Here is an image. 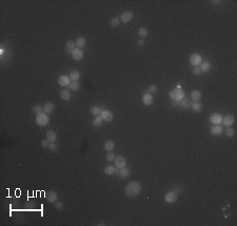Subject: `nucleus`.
<instances>
[{
    "mask_svg": "<svg viewBox=\"0 0 237 226\" xmlns=\"http://www.w3.org/2000/svg\"><path fill=\"white\" fill-rule=\"evenodd\" d=\"M71 55H72V58H73L75 61H80V60H82V58H83V52L81 48H76Z\"/></svg>",
    "mask_w": 237,
    "mask_h": 226,
    "instance_id": "13",
    "label": "nucleus"
},
{
    "mask_svg": "<svg viewBox=\"0 0 237 226\" xmlns=\"http://www.w3.org/2000/svg\"><path fill=\"white\" fill-rule=\"evenodd\" d=\"M55 208L56 209H62L63 208L62 202H55Z\"/></svg>",
    "mask_w": 237,
    "mask_h": 226,
    "instance_id": "41",
    "label": "nucleus"
},
{
    "mask_svg": "<svg viewBox=\"0 0 237 226\" xmlns=\"http://www.w3.org/2000/svg\"><path fill=\"white\" fill-rule=\"evenodd\" d=\"M137 44H138V46H144V44H146V40L142 39V38H140V39L137 41Z\"/></svg>",
    "mask_w": 237,
    "mask_h": 226,
    "instance_id": "42",
    "label": "nucleus"
},
{
    "mask_svg": "<svg viewBox=\"0 0 237 226\" xmlns=\"http://www.w3.org/2000/svg\"><path fill=\"white\" fill-rule=\"evenodd\" d=\"M222 133H223V129L221 125H213L210 128V134L212 136H220Z\"/></svg>",
    "mask_w": 237,
    "mask_h": 226,
    "instance_id": "15",
    "label": "nucleus"
},
{
    "mask_svg": "<svg viewBox=\"0 0 237 226\" xmlns=\"http://www.w3.org/2000/svg\"><path fill=\"white\" fill-rule=\"evenodd\" d=\"M101 112H102V109H101L100 107H98V106L93 105V106H91V108H90V113H91L94 117H98V116H100Z\"/></svg>",
    "mask_w": 237,
    "mask_h": 226,
    "instance_id": "25",
    "label": "nucleus"
},
{
    "mask_svg": "<svg viewBox=\"0 0 237 226\" xmlns=\"http://www.w3.org/2000/svg\"><path fill=\"white\" fill-rule=\"evenodd\" d=\"M58 84L61 86V87H66V86L70 85V83H71V79H70V76H66V75H61L60 77L58 78L57 80Z\"/></svg>",
    "mask_w": 237,
    "mask_h": 226,
    "instance_id": "8",
    "label": "nucleus"
},
{
    "mask_svg": "<svg viewBox=\"0 0 237 226\" xmlns=\"http://www.w3.org/2000/svg\"><path fill=\"white\" fill-rule=\"evenodd\" d=\"M153 101H154V98H153V95H151V94L146 93L142 96V103H143L144 105L146 106L151 105L152 103H153Z\"/></svg>",
    "mask_w": 237,
    "mask_h": 226,
    "instance_id": "16",
    "label": "nucleus"
},
{
    "mask_svg": "<svg viewBox=\"0 0 237 226\" xmlns=\"http://www.w3.org/2000/svg\"><path fill=\"white\" fill-rule=\"evenodd\" d=\"M57 148H58V146H57V144H56L55 142H51L50 145H49V149L52 151H56Z\"/></svg>",
    "mask_w": 237,
    "mask_h": 226,
    "instance_id": "39",
    "label": "nucleus"
},
{
    "mask_svg": "<svg viewBox=\"0 0 237 226\" xmlns=\"http://www.w3.org/2000/svg\"><path fill=\"white\" fill-rule=\"evenodd\" d=\"M192 73H193V75L198 76V75H200V74H201V70H200L199 66H194V68H193V70H192Z\"/></svg>",
    "mask_w": 237,
    "mask_h": 226,
    "instance_id": "37",
    "label": "nucleus"
},
{
    "mask_svg": "<svg viewBox=\"0 0 237 226\" xmlns=\"http://www.w3.org/2000/svg\"><path fill=\"white\" fill-rule=\"evenodd\" d=\"M80 76L81 75L78 70H73L70 74V79H71V81H78L80 79Z\"/></svg>",
    "mask_w": 237,
    "mask_h": 226,
    "instance_id": "27",
    "label": "nucleus"
},
{
    "mask_svg": "<svg viewBox=\"0 0 237 226\" xmlns=\"http://www.w3.org/2000/svg\"><path fill=\"white\" fill-rule=\"evenodd\" d=\"M235 119L232 115H228L226 117H222V122L221 123L226 126V127H231V126L234 124Z\"/></svg>",
    "mask_w": 237,
    "mask_h": 226,
    "instance_id": "10",
    "label": "nucleus"
},
{
    "mask_svg": "<svg viewBox=\"0 0 237 226\" xmlns=\"http://www.w3.org/2000/svg\"><path fill=\"white\" fill-rule=\"evenodd\" d=\"M134 18V13L132 11H126V12L122 13L120 16V21L123 23H129L132 21Z\"/></svg>",
    "mask_w": 237,
    "mask_h": 226,
    "instance_id": "6",
    "label": "nucleus"
},
{
    "mask_svg": "<svg viewBox=\"0 0 237 226\" xmlns=\"http://www.w3.org/2000/svg\"><path fill=\"white\" fill-rule=\"evenodd\" d=\"M104 123V120L101 118V116H98V117H95V119L93 120V126L94 127H100Z\"/></svg>",
    "mask_w": 237,
    "mask_h": 226,
    "instance_id": "29",
    "label": "nucleus"
},
{
    "mask_svg": "<svg viewBox=\"0 0 237 226\" xmlns=\"http://www.w3.org/2000/svg\"><path fill=\"white\" fill-rule=\"evenodd\" d=\"M79 87H80V84H79L78 81H71L70 85H69V90H78Z\"/></svg>",
    "mask_w": 237,
    "mask_h": 226,
    "instance_id": "31",
    "label": "nucleus"
},
{
    "mask_svg": "<svg viewBox=\"0 0 237 226\" xmlns=\"http://www.w3.org/2000/svg\"><path fill=\"white\" fill-rule=\"evenodd\" d=\"M44 197H46V201H48L49 203H55V202H57V199H58L57 193H56V191H54V190L46 191V196Z\"/></svg>",
    "mask_w": 237,
    "mask_h": 226,
    "instance_id": "9",
    "label": "nucleus"
},
{
    "mask_svg": "<svg viewBox=\"0 0 237 226\" xmlns=\"http://www.w3.org/2000/svg\"><path fill=\"white\" fill-rule=\"evenodd\" d=\"M202 61H203L202 60V57L197 53L193 54V55H191V57H190V63L193 65V68H194V66H199Z\"/></svg>",
    "mask_w": 237,
    "mask_h": 226,
    "instance_id": "5",
    "label": "nucleus"
},
{
    "mask_svg": "<svg viewBox=\"0 0 237 226\" xmlns=\"http://www.w3.org/2000/svg\"><path fill=\"white\" fill-rule=\"evenodd\" d=\"M157 90H158V88H157L156 85H151L149 87V94H151V95H154V94L157 93Z\"/></svg>",
    "mask_w": 237,
    "mask_h": 226,
    "instance_id": "38",
    "label": "nucleus"
},
{
    "mask_svg": "<svg viewBox=\"0 0 237 226\" xmlns=\"http://www.w3.org/2000/svg\"><path fill=\"white\" fill-rule=\"evenodd\" d=\"M118 176L120 177L121 179H126L130 176V168L129 167H122V168H119L118 171Z\"/></svg>",
    "mask_w": 237,
    "mask_h": 226,
    "instance_id": "20",
    "label": "nucleus"
},
{
    "mask_svg": "<svg viewBox=\"0 0 237 226\" xmlns=\"http://www.w3.org/2000/svg\"><path fill=\"white\" fill-rule=\"evenodd\" d=\"M66 53L68 54H72L73 53V50L76 48V42L73 40H69L66 42Z\"/></svg>",
    "mask_w": 237,
    "mask_h": 226,
    "instance_id": "23",
    "label": "nucleus"
},
{
    "mask_svg": "<svg viewBox=\"0 0 237 226\" xmlns=\"http://www.w3.org/2000/svg\"><path fill=\"white\" fill-rule=\"evenodd\" d=\"M50 141H48L46 139V140H43V141H41V146L42 147H44V148H49V145H50Z\"/></svg>",
    "mask_w": 237,
    "mask_h": 226,
    "instance_id": "40",
    "label": "nucleus"
},
{
    "mask_svg": "<svg viewBox=\"0 0 237 226\" xmlns=\"http://www.w3.org/2000/svg\"><path fill=\"white\" fill-rule=\"evenodd\" d=\"M200 70H201V73L203 72V73H208V72H210L211 70V68H212V64L209 62V61H202L201 64L199 65Z\"/></svg>",
    "mask_w": 237,
    "mask_h": 226,
    "instance_id": "18",
    "label": "nucleus"
},
{
    "mask_svg": "<svg viewBox=\"0 0 237 226\" xmlns=\"http://www.w3.org/2000/svg\"><path fill=\"white\" fill-rule=\"evenodd\" d=\"M177 198H178V193L174 190H171V191H169V193H166V196H164V201L169 204H173L177 201Z\"/></svg>",
    "mask_w": 237,
    "mask_h": 226,
    "instance_id": "4",
    "label": "nucleus"
},
{
    "mask_svg": "<svg viewBox=\"0 0 237 226\" xmlns=\"http://www.w3.org/2000/svg\"><path fill=\"white\" fill-rule=\"evenodd\" d=\"M210 122L213 125H220V123L222 122V116L218 113H214L210 116Z\"/></svg>",
    "mask_w": 237,
    "mask_h": 226,
    "instance_id": "7",
    "label": "nucleus"
},
{
    "mask_svg": "<svg viewBox=\"0 0 237 226\" xmlns=\"http://www.w3.org/2000/svg\"><path fill=\"white\" fill-rule=\"evenodd\" d=\"M225 134L227 137H229V138H232V137H234L235 136V131L233 129L232 127H227V129L225 131Z\"/></svg>",
    "mask_w": 237,
    "mask_h": 226,
    "instance_id": "35",
    "label": "nucleus"
},
{
    "mask_svg": "<svg viewBox=\"0 0 237 226\" xmlns=\"http://www.w3.org/2000/svg\"><path fill=\"white\" fill-rule=\"evenodd\" d=\"M119 23H120V19H119V17H114L111 19V21H110V25H111V28H117L119 25Z\"/></svg>",
    "mask_w": 237,
    "mask_h": 226,
    "instance_id": "34",
    "label": "nucleus"
},
{
    "mask_svg": "<svg viewBox=\"0 0 237 226\" xmlns=\"http://www.w3.org/2000/svg\"><path fill=\"white\" fill-rule=\"evenodd\" d=\"M55 111V105L52 102H46V104H43V113L46 114H52Z\"/></svg>",
    "mask_w": 237,
    "mask_h": 226,
    "instance_id": "17",
    "label": "nucleus"
},
{
    "mask_svg": "<svg viewBox=\"0 0 237 226\" xmlns=\"http://www.w3.org/2000/svg\"><path fill=\"white\" fill-rule=\"evenodd\" d=\"M49 122H50V118H49L48 114L42 113L40 115L36 116V124L38 126H41V127L46 126L49 124Z\"/></svg>",
    "mask_w": 237,
    "mask_h": 226,
    "instance_id": "3",
    "label": "nucleus"
},
{
    "mask_svg": "<svg viewBox=\"0 0 237 226\" xmlns=\"http://www.w3.org/2000/svg\"><path fill=\"white\" fill-rule=\"evenodd\" d=\"M141 185L137 181H132L126 184V188H124V193L129 198H134V197L138 196L140 191H141Z\"/></svg>",
    "mask_w": 237,
    "mask_h": 226,
    "instance_id": "1",
    "label": "nucleus"
},
{
    "mask_svg": "<svg viewBox=\"0 0 237 226\" xmlns=\"http://www.w3.org/2000/svg\"><path fill=\"white\" fill-rule=\"evenodd\" d=\"M169 96H170V98L172 99V101H179L186 97V95H184V90H182L180 86H177V87H175L174 90H172L171 92H170Z\"/></svg>",
    "mask_w": 237,
    "mask_h": 226,
    "instance_id": "2",
    "label": "nucleus"
},
{
    "mask_svg": "<svg viewBox=\"0 0 237 226\" xmlns=\"http://www.w3.org/2000/svg\"><path fill=\"white\" fill-rule=\"evenodd\" d=\"M60 97L62 100L64 101H69L70 99H71L72 95H71V92H70V90H66V88H63V90H60Z\"/></svg>",
    "mask_w": 237,
    "mask_h": 226,
    "instance_id": "19",
    "label": "nucleus"
},
{
    "mask_svg": "<svg viewBox=\"0 0 237 226\" xmlns=\"http://www.w3.org/2000/svg\"><path fill=\"white\" fill-rule=\"evenodd\" d=\"M104 149H106V151H109V153H110V151H112L114 149V148H115V144H114V142L113 141H106V143H104Z\"/></svg>",
    "mask_w": 237,
    "mask_h": 226,
    "instance_id": "28",
    "label": "nucleus"
},
{
    "mask_svg": "<svg viewBox=\"0 0 237 226\" xmlns=\"http://www.w3.org/2000/svg\"><path fill=\"white\" fill-rule=\"evenodd\" d=\"M75 42H76V46H77L78 48H84V46L86 45V38H83V37L77 38V40H76Z\"/></svg>",
    "mask_w": 237,
    "mask_h": 226,
    "instance_id": "26",
    "label": "nucleus"
},
{
    "mask_svg": "<svg viewBox=\"0 0 237 226\" xmlns=\"http://www.w3.org/2000/svg\"><path fill=\"white\" fill-rule=\"evenodd\" d=\"M191 100L187 97L182 98L181 100L178 101V106L181 108H184V109H188V108H191Z\"/></svg>",
    "mask_w": 237,
    "mask_h": 226,
    "instance_id": "14",
    "label": "nucleus"
},
{
    "mask_svg": "<svg viewBox=\"0 0 237 226\" xmlns=\"http://www.w3.org/2000/svg\"><path fill=\"white\" fill-rule=\"evenodd\" d=\"M114 163H115V166H116V167H118V168H122V167H126V160L124 157L118 156L115 158Z\"/></svg>",
    "mask_w": 237,
    "mask_h": 226,
    "instance_id": "11",
    "label": "nucleus"
},
{
    "mask_svg": "<svg viewBox=\"0 0 237 226\" xmlns=\"http://www.w3.org/2000/svg\"><path fill=\"white\" fill-rule=\"evenodd\" d=\"M115 166H112V165H108L104 168V173H106V176H112V175H114L115 173Z\"/></svg>",
    "mask_w": 237,
    "mask_h": 226,
    "instance_id": "30",
    "label": "nucleus"
},
{
    "mask_svg": "<svg viewBox=\"0 0 237 226\" xmlns=\"http://www.w3.org/2000/svg\"><path fill=\"white\" fill-rule=\"evenodd\" d=\"M192 111L195 113H200L202 111V104L200 102H192L191 103Z\"/></svg>",
    "mask_w": 237,
    "mask_h": 226,
    "instance_id": "24",
    "label": "nucleus"
},
{
    "mask_svg": "<svg viewBox=\"0 0 237 226\" xmlns=\"http://www.w3.org/2000/svg\"><path fill=\"white\" fill-rule=\"evenodd\" d=\"M201 99V93L199 90H193L191 93V100L193 102H199Z\"/></svg>",
    "mask_w": 237,
    "mask_h": 226,
    "instance_id": "21",
    "label": "nucleus"
},
{
    "mask_svg": "<svg viewBox=\"0 0 237 226\" xmlns=\"http://www.w3.org/2000/svg\"><path fill=\"white\" fill-rule=\"evenodd\" d=\"M115 155H114L112 151H110V153H108L106 155V161H109V162H113L114 160H115Z\"/></svg>",
    "mask_w": 237,
    "mask_h": 226,
    "instance_id": "36",
    "label": "nucleus"
},
{
    "mask_svg": "<svg viewBox=\"0 0 237 226\" xmlns=\"http://www.w3.org/2000/svg\"><path fill=\"white\" fill-rule=\"evenodd\" d=\"M138 35L140 36L142 39H144V38L148 37V35H149V32H148V30H146V28H138Z\"/></svg>",
    "mask_w": 237,
    "mask_h": 226,
    "instance_id": "32",
    "label": "nucleus"
},
{
    "mask_svg": "<svg viewBox=\"0 0 237 226\" xmlns=\"http://www.w3.org/2000/svg\"><path fill=\"white\" fill-rule=\"evenodd\" d=\"M100 116L102 120L106 121V122H111L113 120V113L111 111H109V109H102Z\"/></svg>",
    "mask_w": 237,
    "mask_h": 226,
    "instance_id": "12",
    "label": "nucleus"
},
{
    "mask_svg": "<svg viewBox=\"0 0 237 226\" xmlns=\"http://www.w3.org/2000/svg\"><path fill=\"white\" fill-rule=\"evenodd\" d=\"M46 140L50 141V142H55L57 140V134H56V131H52V129L48 131V133H46Z\"/></svg>",
    "mask_w": 237,
    "mask_h": 226,
    "instance_id": "22",
    "label": "nucleus"
},
{
    "mask_svg": "<svg viewBox=\"0 0 237 226\" xmlns=\"http://www.w3.org/2000/svg\"><path fill=\"white\" fill-rule=\"evenodd\" d=\"M33 112L36 116L40 115V114L43 113V106H41L40 104H36V105H34V107H33Z\"/></svg>",
    "mask_w": 237,
    "mask_h": 226,
    "instance_id": "33",
    "label": "nucleus"
}]
</instances>
